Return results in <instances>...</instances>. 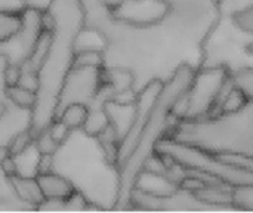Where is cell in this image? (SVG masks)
<instances>
[{
	"label": "cell",
	"instance_id": "6da1fadb",
	"mask_svg": "<svg viewBox=\"0 0 253 213\" xmlns=\"http://www.w3.org/2000/svg\"><path fill=\"white\" fill-rule=\"evenodd\" d=\"M82 1L86 25L107 40L102 68L129 71L135 93L156 80L168 83L185 65L199 70L205 42L219 19L218 0H168V13L145 24L117 18L102 0Z\"/></svg>",
	"mask_w": 253,
	"mask_h": 213
},
{
	"label": "cell",
	"instance_id": "9c48e42d",
	"mask_svg": "<svg viewBox=\"0 0 253 213\" xmlns=\"http://www.w3.org/2000/svg\"><path fill=\"white\" fill-rule=\"evenodd\" d=\"M132 206H138L142 211H159V212H230L225 208L211 205L196 196V193L179 188L172 196L157 197L145 194L139 190L132 193Z\"/></svg>",
	"mask_w": 253,
	"mask_h": 213
},
{
	"label": "cell",
	"instance_id": "30bf717a",
	"mask_svg": "<svg viewBox=\"0 0 253 213\" xmlns=\"http://www.w3.org/2000/svg\"><path fill=\"white\" fill-rule=\"evenodd\" d=\"M165 83L163 82H151L148 83L142 90H139L136 93V98H135V104H136V116H135V122L130 128V130L127 132V135L125 136V139L119 144L117 147V165L119 168L123 165V162L129 157V154L132 153L154 105H156V101L163 89Z\"/></svg>",
	"mask_w": 253,
	"mask_h": 213
},
{
	"label": "cell",
	"instance_id": "52a82bcc",
	"mask_svg": "<svg viewBox=\"0 0 253 213\" xmlns=\"http://www.w3.org/2000/svg\"><path fill=\"white\" fill-rule=\"evenodd\" d=\"M231 73L224 67L199 68L185 93L187 113L182 120H197L209 116L215 99Z\"/></svg>",
	"mask_w": 253,
	"mask_h": 213
},
{
	"label": "cell",
	"instance_id": "ffe728a7",
	"mask_svg": "<svg viewBox=\"0 0 253 213\" xmlns=\"http://www.w3.org/2000/svg\"><path fill=\"white\" fill-rule=\"evenodd\" d=\"M1 95H6L12 102L25 108H34L37 102V92L28 87H24L18 83L12 86L1 83Z\"/></svg>",
	"mask_w": 253,
	"mask_h": 213
},
{
	"label": "cell",
	"instance_id": "cb8c5ba5",
	"mask_svg": "<svg viewBox=\"0 0 253 213\" xmlns=\"http://www.w3.org/2000/svg\"><path fill=\"white\" fill-rule=\"evenodd\" d=\"M234 85L239 90H242V93L253 101V67L248 68H242L236 73L231 74Z\"/></svg>",
	"mask_w": 253,
	"mask_h": 213
},
{
	"label": "cell",
	"instance_id": "484cf974",
	"mask_svg": "<svg viewBox=\"0 0 253 213\" xmlns=\"http://www.w3.org/2000/svg\"><path fill=\"white\" fill-rule=\"evenodd\" d=\"M36 144L39 147V150L42 151V154H55V151L59 147V142L52 136L49 128L43 129L37 136H36Z\"/></svg>",
	"mask_w": 253,
	"mask_h": 213
},
{
	"label": "cell",
	"instance_id": "7a4b0ae2",
	"mask_svg": "<svg viewBox=\"0 0 253 213\" xmlns=\"http://www.w3.org/2000/svg\"><path fill=\"white\" fill-rule=\"evenodd\" d=\"M52 172L67 178L95 211L117 209L122 173L99 136L73 129L53 154Z\"/></svg>",
	"mask_w": 253,
	"mask_h": 213
},
{
	"label": "cell",
	"instance_id": "7402d4cb",
	"mask_svg": "<svg viewBox=\"0 0 253 213\" xmlns=\"http://www.w3.org/2000/svg\"><path fill=\"white\" fill-rule=\"evenodd\" d=\"M233 205L237 211L253 212V182L233 187Z\"/></svg>",
	"mask_w": 253,
	"mask_h": 213
},
{
	"label": "cell",
	"instance_id": "ba28073f",
	"mask_svg": "<svg viewBox=\"0 0 253 213\" xmlns=\"http://www.w3.org/2000/svg\"><path fill=\"white\" fill-rule=\"evenodd\" d=\"M43 12L27 9L22 13L21 30L6 40H0V58L10 65L21 67L33 53L42 33H43Z\"/></svg>",
	"mask_w": 253,
	"mask_h": 213
},
{
	"label": "cell",
	"instance_id": "d6986e66",
	"mask_svg": "<svg viewBox=\"0 0 253 213\" xmlns=\"http://www.w3.org/2000/svg\"><path fill=\"white\" fill-rule=\"evenodd\" d=\"M105 46H107L105 36L99 30L89 27V25H84V28L79 33V36L76 39L74 49H76V53L84 52V50H101V52H104Z\"/></svg>",
	"mask_w": 253,
	"mask_h": 213
},
{
	"label": "cell",
	"instance_id": "44dd1931",
	"mask_svg": "<svg viewBox=\"0 0 253 213\" xmlns=\"http://www.w3.org/2000/svg\"><path fill=\"white\" fill-rule=\"evenodd\" d=\"M87 117H89V108L83 104L76 102V104H70L68 107H65L55 119L62 120L73 130V129L84 128Z\"/></svg>",
	"mask_w": 253,
	"mask_h": 213
},
{
	"label": "cell",
	"instance_id": "9a60e30c",
	"mask_svg": "<svg viewBox=\"0 0 253 213\" xmlns=\"http://www.w3.org/2000/svg\"><path fill=\"white\" fill-rule=\"evenodd\" d=\"M37 181L44 200H65L76 193L71 182L56 172L40 173Z\"/></svg>",
	"mask_w": 253,
	"mask_h": 213
},
{
	"label": "cell",
	"instance_id": "5bb4252c",
	"mask_svg": "<svg viewBox=\"0 0 253 213\" xmlns=\"http://www.w3.org/2000/svg\"><path fill=\"white\" fill-rule=\"evenodd\" d=\"M179 188H181L179 184L170 179L166 173H160V172H154L148 169L141 170L135 182V190H139L145 194H151L157 197L172 196Z\"/></svg>",
	"mask_w": 253,
	"mask_h": 213
},
{
	"label": "cell",
	"instance_id": "2e32d148",
	"mask_svg": "<svg viewBox=\"0 0 253 213\" xmlns=\"http://www.w3.org/2000/svg\"><path fill=\"white\" fill-rule=\"evenodd\" d=\"M15 163V176L22 178H37L40 173V160H42V151L39 150L36 141L31 142L28 147L21 150L16 154H10Z\"/></svg>",
	"mask_w": 253,
	"mask_h": 213
},
{
	"label": "cell",
	"instance_id": "3957f363",
	"mask_svg": "<svg viewBox=\"0 0 253 213\" xmlns=\"http://www.w3.org/2000/svg\"><path fill=\"white\" fill-rule=\"evenodd\" d=\"M50 31V46L47 56L39 71L37 102L33 108V128L36 136L55 120L59 92L74 67L76 39L86 25V10L82 0H52L44 12Z\"/></svg>",
	"mask_w": 253,
	"mask_h": 213
},
{
	"label": "cell",
	"instance_id": "e0dca14e",
	"mask_svg": "<svg viewBox=\"0 0 253 213\" xmlns=\"http://www.w3.org/2000/svg\"><path fill=\"white\" fill-rule=\"evenodd\" d=\"M36 211L34 206L27 203L19 197L15 190V185L9 175L1 172V182H0V212H31Z\"/></svg>",
	"mask_w": 253,
	"mask_h": 213
},
{
	"label": "cell",
	"instance_id": "83f0119b",
	"mask_svg": "<svg viewBox=\"0 0 253 213\" xmlns=\"http://www.w3.org/2000/svg\"><path fill=\"white\" fill-rule=\"evenodd\" d=\"M253 4V0H218L221 15H236Z\"/></svg>",
	"mask_w": 253,
	"mask_h": 213
},
{
	"label": "cell",
	"instance_id": "f546056e",
	"mask_svg": "<svg viewBox=\"0 0 253 213\" xmlns=\"http://www.w3.org/2000/svg\"><path fill=\"white\" fill-rule=\"evenodd\" d=\"M49 130H50L52 136H53L59 144H62V142L68 138V135H70V132H71V129H70L62 120H59V119H55V120L49 125Z\"/></svg>",
	"mask_w": 253,
	"mask_h": 213
},
{
	"label": "cell",
	"instance_id": "f1b7e54d",
	"mask_svg": "<svg viewBox=\"0 0 253 213\" xmlns=\"http://www.w3.org/2000/svg\"><path fill=\"white\" fill-rule=\"evenodd\" d=\"M234 22L246 33H249L251 36H253V4L251 7L233 15Z\"/></svg>",
	"mask_w": 253,
	"mask_h": 213
},
{
	"label": "cell",
	"instance_id": "277c9868",
	"mask_svg": "<svg viewBox=\"0 0 253 213\" xmlns=\"http://www.w3.org/2000/svg\"><path fill=\"white\" fill-rule=\"evenodd\" d=\"M196 71L197 70H194L193 67L185 65L179 68L178 73L168 83H165L132 153L120 166L122 191L116 211L130 209L136 178L145 168L148 159L156 154V145L159 144V141L163 139L166 136V132H170L173 126L179 122L173 116V107L178 99L190 89Z\"/></svg>",
	"mask_w": 253,
	"mask_h": 213
},
{
	"label": "cell",
	"instance_id": "8992f818",
	"mask_svg": "<svg viewBox=\"0 0 253 213\" xmlns=\"http://www.w3.org/2000/svg\"><path fill=\"white\" fill-rule=\"evenodd\" d=\"M156 153L172 159L185 169L200 170L209 176L221 179L231 187L253 182V170L251 169L230 163L219 156L199 147L175 141L170 136H165L159 141L156 145Z\"/></svg>",
	"mask_w": 253,
	"mask_h": 213
},
{
	"label": "cell",
	"instance_id": "7c38bea8",
	"mask_svg": "<svg viewBox=\"0 0 253 213\" xmlns=\"http://www.w3.org/2000/svg\"><path fill=\"white\" fill-rule=\"evenodd\" d=\"M168 10V0H123L113 9V13L123 21L145 24L162 19Z\"/></svg>",
	"mask_w": 253,
	"mask_h": 213
},
{
	"label": "cell",
	"instance_id": "8fae6325",
	"mask_svg": "<svg viewBox=\"0 0 253 213\" xmlns=\"http://www.w3.org/2000/svg\"><path fill=\"white\" fill-rule=\"evenodd\" d=\"M33 128V108L19 107L6 95L0 104V147L7 148L15 136Z\"/></svg>",
	"mask_w": 253,
	"mask_h": 213
},
{
	"label": "cell",
	"instance_id": "5b68a950",
	"mask_svg": "<svg viewBox=\"0 0 253 213\" xmlns=\"http://www.w3.org/2000/svg\"><path fill=\"white\" fill-rule=\"evenodd\" d=\"M253 36L243 31L231 15H221L205 42L200 68L224 67L231 74L253 67V55L248 50Z\"/></svg>",
	"mask_w": 253,
	"mask_h": 213
},
{
	"label": "cell",
	"instance_id": "ac0fdd59",
	"mask_svg": "<svg viewBox=\"0 0 253 213\" xmlns=\"http://www.w3.org/2000/svg\"><path fill=\"white\" fill-rule=\"evenodd\" d=\"M16 193L19 194V197L22 200H25L27 203H30L31 206L37 208L44 202L42 188L39 185L37 178H22V176H10Z\"/></svg>",
	"mask_w": 253,
	"mask_h": 213
},
{
	"label": "cell",
	"instance_id": "1f68e13d",
	"mask_svg": "<svg viewBox=\"0 0 253 213\" xmlns=\"http://www.w3.org/2000/svg\"><path fill=\"white\" fill-rule=\"evenodd\" d=\"M219 157L230 162V163H234V165H239L242 168L253 170V157H243V156H234V154H222Z\"/></svg>",
	"mask_w": 253,
	"mask_h": 213
},
{
	"label": "cell",
	"instance_id": "603a6c76",
	"mask_svg": "<svg viewBox=\"0 0 253 213\" xmlns=\"http://www.w3.org/2000/svg\"><path fill=\"white\" fill-rule=\"evenodd\" d=\"M22 27V15L0 12V40H6L16 34Z\"/></svg>",
	"mask_w": 253,
	"mask_h": 213
},
{
	"label": "cell",
	"instance_id": "4316f807",
	"mask_svg": "<svg viewBox=\"0 0 253 213\" xmlns=\"http://www.w3.org/2000/svg\"><path fill=\"white\" fill-rule=\"evenodd\" d=\"M249 99L242 93V90H239L237 87H234L230 95L227 96L225 102H224V107H222V113L221 114H227V113H236L239 111L242 107H245V104L248 102Z\"/></svg>",
	"mask_w": 253,
	"mask_h": 213
},
{
	"label": "cell",
	"instance_id": "d6a6232c",
	"mask_svg": "<svg viewBox=\"0 0 253 213\" xmlns=\"http://www.w3.org/2000/svg\"><path fill=\"white\" fill-rule=\"evenodd\" d=\"M28 9H36L40 12H46L52 3V0H24Z\"/></svg>",
	"mask_w": 253,
	"mask_h": 213
},
{
	"label": "cell",
	"instance_id": "d4e9b609",
	"mask_svg": "<svg viewBox=\"0 0 253 213\" xmlns=\"http://www.w3.org/2000/svg\"><path fill=\"white\" fill-rule=\"evenodd\" d=\"M74 67H104V52L101 50H84L76 53Z\"/></svg>",
	"mask_w": 253,
	"mask_h": 213
},
{
	"label": "cell",
	"instance_id": "836d02e7",
	"mask_svg": "<svg viewBox=\"0 0 253 213\" xmlns=\"http://www.w3.org/2000/svg\"><path fill=\"white\" fill-rule=\"evenodd\" d=\"M102 1H104L107 6H110L111 9H114V7H116V6H119L123 0H102Z\"/></svg>",
	"mask_w": 253,
	"mask_h": 213
},
{
	"label": "cell",
	"instance_id": "4fadbf2b",
	"mask_svg": "<svg viewBox=\"0 0 253 213\" xmlns=\"http://www.w3.org/2000/svg\"><path fill=\"white\" fill-rule=\"evenodd\" d=\"M105 113L110 119V126L113 128V130L117 136V141L120 144L135 122L136 104H135V101L123 102V101H117V99H110L105 102Z\"/></svg>",
	"mask_w": 253,
	"mask_h": 213
},
{
	"label": "cell",
	"instance_id": "4dcf8cb0",
	"mask_svg": "<svg viewBox=\"0 0 253 213\" xmlns=\"http://www.w3.org/2000/svg\"><path fill=\"white\" fill-rule=\"evenodd\" d=\"M24 0H0V12L3 13H19L22 15L27 10Z\"/></svg>",
	"mask_w": 253,
	"mask_h": 213
}]
</instances>
